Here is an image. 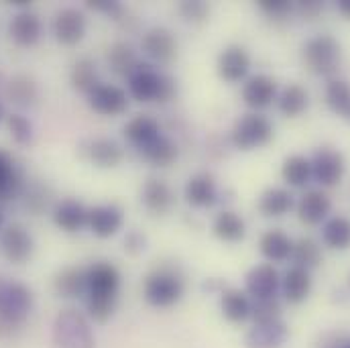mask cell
Returning a JSON list of instances; mask_svg holds the SVG:
<instances>
[{
	"label": "cell",
	"mask_w": 350,
	"mask_h": 348,
	"mask_svg": "<svg viewBox=\"0 0 350 348\" xmlns=\"http://www.w3.org/2000/svg\"><path fill=\"white\" fill-rule=\"evenodd\" d=\"M338 10H340L347 18H350V0H338Z\"/></svg>",
	"instance_id": "49"
},
{
	"label": "cell",
	"mask_w": 350,
	"mask_h": 348,
	"mask_svg": "<svg viewBox=\"0 0 350 348\" xmlns=\"http://www.w3.org/2000/svg\"><path fill=\"white\" fill-rule=\"evenodd\" d=\"M183 198L191 208L204 210L218 202V183L210 172H198L189 175L183 185Z\"/></svg>",
	"instance_id": "17"
},
{
	"label": "cell",
	"mask_w": 350,
	"mask_h": 348,
	"mask_svg": "<svg viewBox=\"0 0 350 348\" xmlns=\"http://www.w3.org/2000/svg\"><path fill=\"white\" fill-rule=\"evenodd\" d=\"M4 96L12 104H16L21 108H29L39 98V86H37L35 78H31L27 74H16L8 80V84L4 88Z\"/></svg>",
	"instance_id": "34"
},
{
	"label": "cell",
	"mask_w": 350,
	"mask_h": 348,
	"mask_svg": "<svg viewBox=\"0 0 350 348\" xmlns=\"http://www.w3.org/2000/svg\"><path fill=\"white\" fill-rule=\"evenodd\" d=\"M308 106H310V94L299 84H289L287 88H283V92L277 96V108L287 118L301 116L308 110Z\"/></svg>",
	"instance_id": "35"
},
{
	"label": "cell",
	"mask_w": 350,
	"mask_h": 348,
	"mask_svg": "<svg viewBox=\"0 0 350 348\" xmlns=\"http://www.w3.org/2000/svg\"><path fill=\"white\" fill-rule=\"evenodd\" d=\"M281 177L291 187H306L312 179V163L304 155H291L281 165Z\"/></svg>",
	"instance_id": "40"
},
{
	"label": "cell",
	"mask_w": 350,
	"mask_h": 348,
	"mask_svg": "<svg viewBox=\"0 0 350 348\" xmlns=\"http://www.w3.org/2000/svg\"><path fill=\"white\" fill-rule=\"evenodd\" d=\"M23 204L29 212L33 214H43L45 210L51 208L53 204V191L47 183H31V185H25L23 189Z\"/></svg>",
	"instance_id": "41"
},
{
	"label": "cell",
	"mask_w": 350,
	"mask_h": 348,
	"mask_svg": "<svg viewBox=\"0 0 350 348\" xmlns=\"http://www.w3.org/2000/svg\"><path fill=\"white\" fill-rule=\"evenodd\" d=\"M139 155L149 165L159 168V170H165V168H172L175 161H177L179 149H177V143L175 141H172L167 135L161 133L155 141H151L149 145H145L143 149H139Z\"/></svg>",
	"instance_id": "29"
},
{
	"label": "cell",
	"mask_w": 350,
	"mask_h": 348,
	"mask_svg": "<svg viewBox=\"0 0 350 348\" xmlns=\"http://www.w3.org/2000/svg\"><path fill=\"white\" fill-rule=\"evenodd\" d=\"M185 295V279L174 265H159L143 279V299L157 310H170Z\"/></svg>",
	"instance_id": "3"
},
{
	"label": "cell",
	"mask_w": 350,
	"mask_h": 348,
	"mask_svg": "<svg viewBox=\"0 0 350 348\" xmlns=\"http://www.w3.org/2000/svg\"><path fill=\"white\" fill-rule=\"evenodd\" d=\"M88 212H90V208H86L80 200L66 198L53 206L51 216H53V224L59 230H64L68 235H76L84 226H88Z\"/></svg>",
	"instance_id": "20"
},
{
	"label": "cell",
	"mask_w": 350,
	"mask_h": 348,
	"mask_svg": "<svg viewBox=\"0 0 350 348\" xmlns=\"http://www.w3.org/2000/svg\"><path fill=\"white\" fill-rule=\"evenodd\" d=\"M324 259L322 255V247L318 241L310 239V237H301L297 241H293V251H291V261L295 267H301V269H316Z\"/></svg>",
	"instance_id": "39"
},
{
	"label": "cell",
	"mask_w": 350,
	"mask_h": 348,
	"mask_svg": "<svg viewBox=\"0 0 350 348\" xmlns=\"http://www.w3.org/2000/svg\"><path fill=\"white\" fill-rule=\"evenodd\" d=\"M6 116H8V114H6V110H4V104H2V100H0V124L6 120Z\"/></svg>",
	"instance_id": "50"
},
{
	"label": "cell",
	"mask_w": 350,
	"mask_h": 348,
	"mask_svg": "<svg viewBox=\"0 0 350 348\" xmlns=\"http://www.w3.org/2000/svg\"><path fill=\"white\" fill-rule=\"evenodd\" d=\"M86 6L94 12H100L112 21H120V16L124 14V6L116 0H86Z\"/></svg>",
	"instance_id": "46"
},
{
	"label": "cell",
	"mask_w": 350,
	"mask_h": 348,
	"mask_svg": "<svg viewBox=\"0 0 350 348\" xmlns=\"http://www.w3.org/2000/svg\"><path fill=\"white\" fill-rule=\"evenodd\" d=\"M141 204L153 216H165L175 204L172 185L161 177H147L141 187Z\"/></svg>",
	"instance_id": "18"
},
{
	"label": "cell",
	"mask_w": 350,
	"mask_h": 348,
	"mask_svg": "<svg viewBox=\"0 0 350 348\" xmlns=\"http://www.w3.org/2000/svg\"><path fill=\"white\" fill-rule=\"evenodd\" d=\"M120 271L110 261H96L88 265V289L84 295L88 318L94 322H108L118 306L120 295Z\"/></svg>",
	"instance_id": "1"
},
{
	"label": "cell",
	"mask_w": 350,
	"mask_h": 348,
	"mask_svg": "<svg viewBox=\"0 0 350 348\" xmlns=\"http://www.w3.org/2000/svg\"><path fill=\"white\" fill-rule=\"evenodd\" d=\"M277 100V82L267 74L251 76L243 86V102L251 110H262Z\"/></svg>",
	"instance_id": "23"
},
{
	"label": "cell",
	"mask_w": 350,
	"mask_h": 348,
	"mask_svg": "<svg viewBox=\"0 0 350 348\" xmlns=\"http://www.w3.org/2000/svg\"><path fill=\"white\" fill-rule=\"evenodd\" d=\"M2 224H4V216H2V212H0V230H2V228H4V226H2Z\"/></svg>",
	"instance_id": "51"
},
{
	"label": "cell",
	"mask_w": 350,
	"mask_h": 348,
	"mask_svg": "<svg viewBox=\"0 0 350 348\" xmlns=\"http://www.w3.org/2000/svg\"><path fill=\"white\" fill-rule=\"evenodd\" d=\"M51 31L53 37L59 45L64 47H76L78 43L84 41L88 31V18L86 14L80 8L74 6H66L62 8L51 23Z\"/></svg>",
	"instance_id": "10"
},
{
	"label": "cell",
	"mask_w": 350,
	"mask_h": 348,
	"mask_svg": "<svg viewBox=\"0 0 350 348\" xmlns=\"http://www.w3.org/2000/svg\"><path fill=\"white\" fill-rule=\"evenodd\" d=\"M6 129H8V135L10 139L21 145V147H29L35 139V131H33V124L31 120L25 116V114H18V112H10L6 116Z\"/></svg>",
	"instance_id": "42"
},
{
	"label": "cell",
	"mask_w": 350,
	"mask_h": 348,
	"mask_svg": "<svg viewBox=\"0 0 350 348\" xmlns=\"http://www.w3.org/2000/svg\"><path fill=\"white\" fill-rule=\"evenodd\" d=\"M324 98H326L328 108L336 116L350 122V82L342 80V78L328 80L326 90H324Z\"/></svg>",
	"instance_id": "37"
},
{
	"label": "cell",
	"mask_w": 350,
	"mask_h": 348,
	"mask_svg": "<svg viewBox=\"0 0 350 348\" xmlns=\"http://www.w3.org/2000/svg\"><path fill=\"white\" fill-rule=\"evenodd\" d=\"M33 306V291L25 283L0 275V340L16 338Z\"/></svg>",
	"instance_id": "2"
},
{
	"label": "cell",
	"mask_w": 350,
	"mask_h": 348,
	"mask_svg": "<svg viewBox=\"0 0 350 348\" xmlns=\"http://www.w3.org/2000/svg\"><path fill=\"white\" fill-rule=\"evenodd\" d=\"M212 232H214V237L218 241L234 245V243H241L247 237V222L234 210H222V212H218L214 216Z\"/></svg>",
	"instance_id": "28"
},
{
	"label": "cell",
	"mask_w": 350,
	"mask_h": 348,
	"mask_svg": "<svg viewBox=\"0 0 350 348\" xmlns=\"http://www.w3.org/2000/svg\"><path fill=\"white\" fill-rule=\"evenodd\" d=\"M289 330L285 326V322L279 320H271V322H257L245 338V347L247 348H283L287 343Z\"/></svg>",
	"instance_id": "22"
},
{
	"label": "cell",
	"mask_w": 350,
	"mask_h": 348,
	"mask_svg": "<svg viewBox=\"0 0 350 348\" xmlns=\"http://www.w3.org/2000/svg\"><path fill=\"white\" fill-rule=\"evenodd\" d=\"M35 253L33 235L18 222H12L0 230V255L12 265H25Z\"/></svg>",
	"instance_id": "8"
},
{
	"label": "cell",
	"mask_w": 350,
	"mask_h": 348,
	"mask_svg": "<svg viewBox=\"0 0 350 348\" xmlns=\"http://www.w3.org/2000/svg\"><path fill=\"white\" fill-rule=\"evenodd\" d=\"M88 289V267H64L53 277V291L64 299L84 297Z\"/></svg>",
	"instance_id": "24"
},
{
	"label": "cell",
	"mask_w": 350,
	"mask_h": 348,
	"mask_svg": "<svg viewBox=\"0 0 350 348\" xmlns=\"http://www.w3.org/2000/svg\"><path fill=\"white\" fill-rule=\"evenodd\" d=\"M98 84H100V78H98V66L94 64V59L80 57L78 62H74L70 70V86L78 94L88 96Z\"/></svg>",
	"instance_id": "38"
},
{
	"label": "cell",
	"mask_w": 350,
	"mask_h": 348,
	"mask_svg": "<svg viewBox=\"0 0 350 348\" xmlns=\"http://www.w3.org/2000/svg\"><path fill=\"white\" fill-rule=\"evenodd\" d=\"M141 49L151 62H155L159 66H167L177 59L179 43H177L174 31H170L167 27H151L143 33Z\"/></svg>",
	"instance_id": "11"
},
{
	"label": "cell",
	"mask_w": 350,
	"mask_h": 348,
	"mask_svg": "<svg viewBox=\"0 0 350 348\" xmlns=\"http://www.w3.org/2000/svg\"><path fill=\"white\" fill-rule=\"evenodd\" d=\"M275 135L273 122L259 112L243 114L230 129V143L239 151H255L271 143Z\"/></svg>",
	"instance_id": "7"
},
{
	"label": "cell",
	"mask_w": 350,
	"mask_h": 348,
	"mask_svg": "<svg viewBox=\"0 0 350 348\" xmlns=\"http://www.w3.org/2000/svg\"><path fill=\"white\" fill-rule=\"evenodd\" d=\"M332 202L324 189H308L295 204L297 218L308 226H318L328 220Z\"/></svg>",
	"instance_id": "19"
},
{
	"label": "cell",
	"mask_w": 350,
	"mask_h": 348,
	"mask_svg": "<svg viewBox=\"0 0 350 348\" xmlns=\"http://www.w3.org/2000/svg\"><path fill=\"white\" fill-rule=\"evenodd\" d=\"M259 251L261 255L271 263H283L291 259V251H293V241L279 228H271L267 232H262L259 239Z\"/></svg>",
	"instance_id": "31"
},
{
	"label": "cell",
	"mask_w": 350,
	"mask_h": 348,
	"mask_svg": "<svg viewBox=\"0 0 350 348\" xmlns=\"http://www.w3.org/2000/svg\"><path fill=\"white\" fill-rule=\"evenodd\" d=\"M257 6L262 14H267L269 18H275V21L287 18L295 10V4L289 0H257Z\"/></svg>",
	"instance_id": "45"
},
{
	"label": "cell",
	"mask_w": 350,
	"mask_h": 348,
	"mask_svg": "<svg viewBox=\"0 0 350 348\" xmlns=\"http://www.w3.org/2000/svg\"><path fill=\"white\" fill-rule=\"evenodd\" d=\"M295 10H297L304 18L314 21L316 16H320V14H322V10H324V2H320V0H299V2L295 4Z\"/></svg>",
	"instance_id": "48"
},
{
	"label": "cell",
	"mask_w": 350,
	"mask_h": 348,
	"mask_svg": "<svg viewBox=\"0 0 350 348\" xmlns=\"http://www.w3.org/2000/svg\"><path fill=\"white\" fill-rule=\"evenodd\" d=\"M301 59L312 74L332 80L342 62V47L332 35H316L304 45Z\"/></svg>",
	"instance_id": "6"
},
{
	"label": "cell",
	"mask_w": 350,
	"mask_h": 348,
	"mask_svg": "<svg viewBox=\"0 0 350 348\" xmlns=\"http://www.w3.org/2000/svg\"><path fill=\"white\" fill-rule=\"evenodd\" d=\"M41 33H43L41 18L33 10H18L8 25V35H10L12 43L18 47L37 45L41 39Z\"/></svg>",
	"instance_id": "21"
},
{
	"label": "cell",
	"mask_w": 350,
	"mask_h": 348,
	"mask_svg": "<svg viewBox=\"0 0 350 348\" xmlns=\"http://www.w3.org/2000/svg\"><path fill=\"white\" fill-rule=\"evenodd\" d=\"M220 312L232 324H243L253 316V299L247 291L228 287L220 293Z\"/></svg>",
	"instance_id": "27"
},
{
	"label": "cell",
	"mask_w": 350,
	"mask_h": 348,
	"mask_svg": "<svg viewBox=\"0 0 350 348\" xmlns=\"http://www.w3.org/2000/svg\"><path fill=\"white\" fill-rule=\"evenodd\" d=\"M249 72H251V55L243 45L232 43L220 51L216 59V74L222 82L239 84L247 80Z\"/></svg>",
	"instance_id": "13"
},
{
	"label": "cell",
	"mask_w": 350,
	"mask_h": 348,
	"mask_svg": "<svg viewBox=\"0 0 350 348\" xmlns=\"http://www.w3.org/2000/svg\"><path fill=\"white\" fill-rule=\"evenodd\" d=\"M245 287H247V295L253 302L277 297V291L281 289V275L271 263L255 265L245 277Z\"/></svg>",
	"instance_id": "14"
},
{
	"label": "cell",
	"mask_w": 350,
	"mask_h": 348,
	"mask_svg": "<svg viewBox=\"0 0 350 348\" xmlns=\"http://www.w3.org/2000/svg\"><path fill=\"white\" fill-rule=\"evenodd\" d=\"M106 64H108L110 72L114 76H120V78H129L141 66L137 51L126 41H114L108 47V51H106Z\"/></svg>",
	"instance_id": "30"
},
{
	"label": "cell",
	"mask_w": 350,
	"mask_h": 348,
	"mask_svg": "<svg viewBox=\"0 0 350 348\" xmlns=\"http://www.w3.org/2000/svg\"><path fill=\"white\" fill-rule=\"evenodd\" d=\"M312 179H316L322 187H334L342 181L347 172L345 155L334 147H320L314 151L312 159Z\"/></svg>",
	"instance_id": "9"
},
{
	"label": "cell",
	"mask_w": 350,
	"mask_h": 348,
	"mask_svg": "<svg viewBox=\"0 0 350 348\" xmlns=\"http://www.w3.org/2000/svg\"><path fill=\"white\" fill-rule=\"evenodd\" d=\"M124 226V212L118 204H98L88 212V228L98 239H112Z\"/></svg>",
	"instance_id": "15"
},
{
	"label": "cell",
	"mask_w": 350,
	"mask_h": 348,
	"mask_svg": "<svg viewBox=\"0 0 350 348\" xmlns=\"http://www.w3.org/2000/svg\"><path fill=\"white\" fill-rule=\"evenodd\" d=\"M124 139L139 151L145 145H149L151 141H155L161 135V124L157 118L149 116V114H137L135 118H131L124 129H122Z\"/></svg>",
	"instance_id": "25"
},
{
	"label": "cell",
	"mask_w": 350,
	"mask_h": 348,
	"mask_svg": "<svg viewBox=\"0 0 350 348\" xmlns=\"http://www.w3.org/2000/svg\"><path fill=\"white\" fill-rule=\"evenodd\" d=\"M257 208L265 218H281L295 208V200L285 187H269L261 193Z\"/></svg>",
	"instance_id": "32"
},
{
	"label": "cell",
	"mask_w": 350,
	"mask_h": 348,
	"mask_svg": "<svg viewBox=\"0 0 350 348\" xmlns=\"http://www.w3.org/2000/svg\"><path fill=\"white\" fill-rule=\"evenodd\" d=\"M281 291L285 302H289L291 306H299L308 299V295L312 293V275L308 269L295 267L291 265L287 269V273L281 279Z\"/></svg>",
	"instance_id": "26"
},
{
	"label": "cell",
	"mask_w": 350,
	"mask_h": 348,
	"mask_svg": "<svg viewBox=\"0 0 350 348\" xmlns=\"http://www.w3.org/2000/svg\"><path fill=\"white\" fill-rule=\"evenodd\" d=\"M53 348H96L90 318L76 308L62 310L51 326Z\"/></svg>",
	"instance_id": "5"
},
{
	"label": "cell",
	"mask_w": 350,
	"mask_h": 348,
	"mask_svg": "<svg viewBox=\"0 0 350 348\" xmlns=\"http://www.w3.org/2000/svg\"><path fill=\"white\" fill-rule=\"evenodd\" d=\"M82 155L98 170H114L124 161V147L114 139L98 137L82 145Z\"/></svg>",
	"instance_id": "16"
},
{
	"label": "cell",
	"mask_w": 350,
	"mask_h": 348,
	"mask_svg": "<svg viewBox=\"0 0 350 348\" xmlns=\"http://www.w3.org/2000/svg\"><path fill=\"white\" fill-rule=\"evenodd\" d=\"M177 12L187 23H204L210 16V4L204 0H181Z\"/></svg>",
	"instance_id": "43"
},
{
	"label": "cell",
	"mask_w": 350,
	"mask_h": 348,
	"mask_svg": "<svg viewBox=\"0 0 350 348\" xmlns=\"http://www.w3.org/2000/svg\"><path fill=\"white\" fill-rule=\"evenodd\" d=\"M86 98L88 106L102 116H120L129 110V102H131V96L124 88L106 84V82H100Z\"/></svg>",
	"instance_id": "12"
},
{
	"label": "cell",
	"mask_w": 350,
	"mask_h": 348,
	"mask_svg": "<svg viewBox=\"0 0 350 348\" xmlns=\"http://www.w3.org/2000/svg\"><path fill=\"white\" fill-rule=\"evenodd\" d=\"M145 249H147V237H145V232L139 230V228L129 230L126 237H124V251L129 255L137 257V255L145 253Z\"/></svg>",
	"instance_id": "47"
},
{
	"label": "cell",
	"mask_w": 350,
	"mask_h": 348,
	"mask_svg": "<svg viewBox=\"0 0 350 348\" xmlns=\"http://www.w3.org/2000/svg\"><path fill=\"white\" fill-rule=\"evenodd\" d=\"M126 92L141 104H167L177 96V84L172 76L155 70L149 64H141L126 78Z\"/></svg>",
	"instance_id": "4"
},
{
	"label": "cell",
	"mask_w": 350,
	"mask_h": 348,
	"mask_svg": "<svg viewBox=\"0 0 350 348\" xmlns=\"http://www.w3.org/2000/svg\"><path fill=\"white\" fill-rule=\"evenodd\" d=\"M322 243L332 251H349L350 249V218L332 216L322 226Z\"/></svg>",
	"instance_id": "36"
},
{
	"label": "cell",
	"mask_w": 350,
	"mask_h": 348,
	"mask_svg": "<svg viewBox=\"0 0 350 348\" xmlns=\"http://www.w3.org/2000/svg\"><path fill=\"white\" fill-rule=\"evenodd\" d=\"M257 322H271V320H279L281 318V304L277 297L271 299H261V302H253V316Z\"/></svg>",
	"instance_id": "44"
},
{
	"label": "cell",
	"mask_w": 350,
	"mask_h": 348,
	"mask_svg": "<svg viewBox=\"0 0 350 348\" xmlns=\"http://www.w3.org/2000/svg\"><path fill=\"white\" fill-rule=\"evenodd\" d=\"M342 348H350V343H347V345H345V347Z\"/></svg>",
	"instance_id": "52"
},
{
	"label": "cell",
	"mask_w": 350,
	"mask_h": 348,
	"mask_svg": "<svg viewBox=\"0 0 350 348\" xmlns=\"http://www.w3.org/2000/svg\"><path fill=\"white\" fill-rule=\"evenodd\" d=\"M25 185L27 183L23 179V174L18 172L10 153L0 149V200H10L21 196Z\"/></svg>",
	"instance_id": "33"
}]
</instances>
